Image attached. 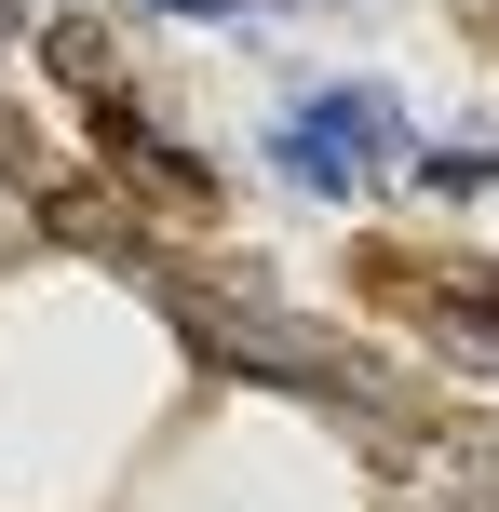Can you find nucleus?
Returning a JSON list of instances; mask_svg holds the SVG:
<instances>
[{"label": "nucleus", "instance_id": "nucleus-1", "mask_svg": "<svg viewBox=\"0 0 499 512\" xmlns=\"http://www.w3.org/2000/svg\"><path fill=\"white\" fill-rule=\"evenodd\" d=\"M270 149H284V176H297V189H324V203H338V189H365V162H378V149H405V135H392V95H365V81H324V95H297L284 122H270Z\"/></svg>", "mask_w": 499, "mask_h": 512}, {"label": "nucleus", "instance_id": "nucleus-2", "mask_svg": "<svg viewBox=\"0 0 499 512\" xmlns=\"http://www.w3.org/2000/svg\"><path fill=\"white\" fill-rule=\"evenodd\" d=\"M432 324L459 351H499V283H432Z\"/></svg>", "mask_w": 499, "mask_h": 512}, {"label": "nucleus", "instance_id": "nucleus-3", "mask_svg": "<svg viewBox=\"0 0 499 512\" xmlns=\"http://www.w3.org/2000/svg\"><path fill=\"white\" fill-rule=\"evenodd\" d=\"M419 189H446V203H499V149H432Z\"/></svg>", "mask_w": 499, "mask_h": 512}, {"label": "nucleus", "instance_id": "nucleus-4", "mask_svg": "<svg viewBox=\"0 0 499 512\" xmlns=\"http://www.w3.org/2000/svg\"><path fill=\"white\" fill-rule=\"evenodd\" d=\"M149 14H257V0H149Z\"/></svg>", "mask_w": 499, "mask_h": 512}, {"label": "nucleus", "instance_id": "nucleus-5", "mask_svg": "<svg viewBox=\"0 0 499 512\" xmlns=\"http://www.w3.org/2000/svg\"><path fill=\"white\" fill-rule=\"evenodd\" d=\"M14 27H27V14H14V0H0V41H14Z\"/></svg>", "mask_w": 499, "mask_h": 512}]
</instances>
